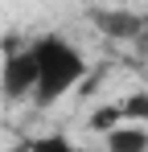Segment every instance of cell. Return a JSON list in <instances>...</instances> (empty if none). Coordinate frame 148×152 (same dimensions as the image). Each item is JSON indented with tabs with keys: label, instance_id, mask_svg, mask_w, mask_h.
Listing matches in <instances>:
<instances>
[{
	"label": "cell",
	"instance_id": "6da1fadb",
	"mask_svg": "<svg viewBox=\"0 0 148 152\" xmlns=\"http://www.w3.org/2000/svg\"><path fill=\"white\" fill-rule=\"evenodd\" d=\"M33 50H37V86H33V107L49 111L53 103L62 99L66 91H74L82 78H86V58L82 50L66 41L62 33H41L33 37Z\"/></svg>",
	"mask_w": 148,
	"mask_h": 152
},
{
	"label": "cell",
	"instance_id": "7a4b0ae2",
	"mask_svg": "<svg viewBox=\"0 0 148 152\" xmlns=\"http://www.w3.org/2000/svg\"><path fill=\"white\" fill-rule=\"evenodd\" d=\"M33 86H37V50H33V41L21 45V50H4L0 99L4 103H25V99H33Z\"/></svg>",
	"mask_w": 148,
	"mask_h": 152
},
{
	"label": "cell",
	"instance_id": "3957f363",
	"mask_svg": "<svg viewBox=\"0 0 148 152\" xmlns=\"http://www.w3.org/2000/svg\"><path fill=\"white\" fill-rule=\"evenodd\" d=\"M86 17H91V25H95L107 41L136 45L148 33V12H140V8H115V4H111V8H91Z\"/></svg>",
	"mask_w": 148,
	"mask_h": 152
},
{
	"label": "cell",
	"instance_id": "277c9868",
	"mask_svg": "<svg viewBox=\"0 0 148 152\" xmlns=\"http://www.w3.org/2000/svg\"><path fill=\"white\" fill-rule=\"evenodd\" d=\"M103 148L107 152H148V127L144 124H119L103 132Z\"/></svg>",
	"mask_w": 148,
	"mask_h": 152
},
{
	"label": "cell",
	"instance_id": "5b68a950",
	"mask_svg": "<svg viewBox=\"0 0 148 152\" xmlns=\"http://www.w3.org/2000/svg\"><path fill=\"white\" fill-rule=\"evenodd\" d=\"M25 144H29V152H82L66 132H45V136H33Z\"/></svg>",
	"mask_w": 148,
	"mask_h": 152
},
{
	"label": "cell",
	"instance_id": "8992f818",
	"mask_svg": "<svg viewBox=\"0 0 148 152\" xmlns=\"http://www.w3.org/2000/svg\"><path fill=\"white\" fill-rule=\"evenodd\" d=\"M123 124V107L119 103H107V107H99L95 115H91V127L95 132H111V127H119Z\"/></svg>",
	"mask_w": 148,
	"mask_h": 152
},
{
	"label": "cell",
	"instance_id": "52a82bcc",
	"mask_svg": "<svg viewBox=\"0 0 148 152\" xmlns=\"http://www.w3.org/2000/svg\"><path fill=\"white\" fill-rule=\"evenodd\" d=\"M8 152H29V144H12V148H8Z\"/></svg>",
	"mask_w": 148,
	"mask_h": 152
},
{
	"label": "cell",
	"instance_id": "ba28073f",
	"mask_svg": "<svg viewBox=\"0 0 148 152\" xmlns=\"http://www.w3.org/2000/svg\"><path fill=\"white\" fill-rule=\"evenodd\" d=\"M144 95H148V82H144Z\"/></svg>",
	"mask_w": 148,
	"mask_h": 152
}]
</instances>
